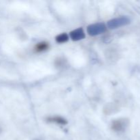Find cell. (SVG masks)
I'll list each match as a JSON object with an SVG mask.
<instances>
[{
  "mask_svg": "<svg viewBox=\"0 0 140 140\" xmlns=\"http://www.w3.org/2000/svg\"><path fill=\"white\" fill-rule=\"evenodd\" d=\"M49 48V44L47 42H42L38 43L35 47V51L38 52V53H40V52H43V51L47 50Z\"/></svg>",
  "mask_w": 140,
  "mask_h": 140,
  "instance_id": "cell-1",
  "label": "cell"
}]
</instances>
